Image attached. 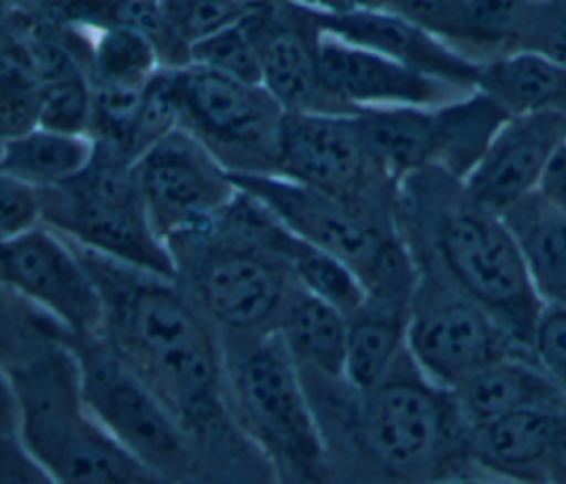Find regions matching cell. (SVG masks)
<instances>
[{"label": "cell", "instance_id": "38", "mask_svg": "<svg viewBox=\"0 0 566 484\" xmlns=\"http://www.w3.org/2000/svg\"><path fill=\"white\" fill-rule=\"evenodd\" d=\"M40 126V84L0 93V144Z\"/></svg>", "mask_w": 566, "mask_h": 484}, {"label": "cell", "instance_id": "35", "mask_svg": "<svg viewBox=\"0 0 566 484\" xmlns=\"http://www.w3.org/2000/svg\"><path fill=\"white\" fill-rule=\"evenodd\" d=\"M539 2H535L515 51H531L566 66V9H542Z\"/></svg>", "mask_w": 566, "mask_h": 484}, {"label": "cell", "instance_id": "9", "mask_svg": "<svg viewBox=\"0 0 566 484\" xmlns=\"http://www.w3.org/2000/svg\"><path fill=\"white\" fill-rule=\"evenodd\" d=\"M179 126L230 172H274L283 108L256 84L195 64L172 69Z\"/></svg>", "mask_w": 566, "mask_h": 484}, {"label": "cell", "instance_id": "7", "mask_svg": "<svg viewBox=\"0 0 566 484\" xmlns=\"http://www.w3.org/2000/svg\"><path fill=\"white\" fill-rule=\"evenodd\" d=\"M88 411L144 466L177 484L192 466L190 435L166 400L102 336L73 340Z\"/></svg>", "mask_w": 566, "mask_h": 484}, {"label": "cell", "instance_id": "20", "mask_svg": "<svg viewBox=\"0 0 566 484\" xmlns=\"http://www.w3.org/2000/svg\"><path fill=\"white\" fill-rule=\"evenodd\" d=\"M542 307L566 309V212L537 190L502 212Z\"/></svg>", "mask_w": 566, "mask_h": 484}, {"label": "cell", "instance_id": "19", "mask_svg": "<svg viewBox=\"0 0 566 484\" xmlns=\"http://www.w3.org/2000/svg\"><path fill=\"white\" fill-rule=\"evenodd\" d=\"M467 427L515 411H566V391L528 354L502 358L451 389Z\"/></svg>", "mask_w": 566, "mask_h": 484}, {"label": "cell", "instance_id": "12", "mask_svg": "<svg viewBox=\"0 0 566 484\" xmlns=\"http://www.w3.org/2000/svg\"><path fill=\"white\" fill-rule=\"evenodd\" d=\"M130 168L166 245L208 232L239 192L230 170L181 126L150 144Z\"/></svg>", "mask_w": 566, "mask_h": 484}, {"label": "cell", "instance_id": "33", "mask_svg": "<svg viewBox=\"0 0 566 484\" xmlns=\"http://www.w3.org/2000/svg\"><path fill=\"white\" fill-rule=\"evenodd\" d=\"M385 9L447 44H471L467 0H389Z\"/></svg>", "mask_w": 566, "mask_h": 484}, {"label": "cell", "instance_id": "32", "mask_svg": "<svg viewBox=\"0 0 566 484\" xmlns=\"http://www.w3.org/2000/svg\"><path fill=\"white\" fill-rule=\"evenodd\" d=\"M537 0H467L471 44L513 46L533 13Z\"/></svg>", "mask_w": 566, "mask_h": 484}, {"label": "cell", "instance_id": "10", "mask_svg": "<svg viewBox=\"0 0 566 484\" xmlns=\"http://www.w3.org/2000/svg\"><path fill=\"white\" fill-rule=\"evenodd\" d=\"M416 270L407 349L429 380L451 391L484 367L531 351L444 278L422 267Z\"/></svg>", "mask_w": 566, "mask_h": 484}, {"label": "cell", "instance_id": "15", "mask_svg": "<svg viewBox=\"0 0 566 484\" xmlns=\"http://www.w3.org/2000/svg\"><path fill=\"white\" fill-rule=\"evenodd\" d=\"M245 27L261 64V86L283 113H347L323 91L316 69L318 27L305 4L276 7L268 0L252 7Z\"/></svg>", "mask_w": 566, "mask_h": 484}, {"label": "cell", "instance_id": "37", "mask_svg": "<svg viewBox=\"0 0 566 484\" xmlns=\"http://www.w3.org/2000/svg\"><path fill=\"white\" fill-rule=\"evenodd\" d=\"M0 484H60L18 433L0 435Z\"/></svg>", "mask_w": 566, "mask_h": 484}, {"label": "cell", "instance_id": "40", "mask_svg": "<svg viewBox=\"0 0 566 484\" xmlns=\"http://www.w3.org/2000/svg\"><path fill=\"white\" fill-rule=\"evenodd\" d=\"M537 192L566 212V139L551 157L537 186Z\"/></svg>", "mask_w": 566, "mask_h": 484}, {"label": "cell", "instance_id": "27", "mask_svg": "<svg viewBox=\"0 0 566 484\" xmlns=\"http://www.w3.org/2000/svg\"><path fill=\"white\" fill-rule=\"evenodd\" d=\"M88 66L91 84L117 91H144L164 69L155 42L130 27H106L91 31Z\"/></svg>", "mask_w": 566, "mask_h": 484}, {"label": "cell", "instance_id": "36", "mask_svg": "<svg viewBox=\"0 0 566 484\" xmlns=\"http://www.w3.org/2000/svg\"><path fill=\"white\" fill-rule=\"evenodd\" d=\"M531 351L535 360L566 391V309L544 307L533 332Z\"/></svg>", "mask_w": 566, "mask_h": 484}, {"label": "cell", "instance_id": "2", "mask_svg": "<svg viewBox=\"0 0 566 484\" xmlns=\"http://www.w3.org/2000/svg\"><path fill=\"white\" fill-rule=\"evenodd\" d=\"M332 402L325 440L345 451L358 484H429L478 475L467 453V424L453 393L429 380L407 356L376 387L310 376Z\"/></svg>", "mask_w": 566, "mask_h": 484}, {"label": "cell", "instance_id": "5", "mask_svg": "<svg viewBox=\"0 0 566 484\" xmlns=\"http://www.w3.org/2000/svg\"><path fill=\"white\" fill-rule=\"evenodd\" d=\"M223 347L226 391L250 438L270 455L316 477L327 446L305 378L276 332L232 338Z\"/></svg>", "mask_w": 566, "mask_h": 484}, {"label": "cell", "instance_id": "44", "mask_svg": "<svg viewBox=\"0 0 566 484\" xmlns=\"http://www.w3.org/2000/svg\"><path fill=\"white\" fill-rule=\"evenodd\" d=\"M389 0H345L347 7H358V9H385Z\"/></svg>", "mask_w": 566, "mask_h": 484}, {"label": "cell", "instance_id": "28", "mask_svg": "<svg viewBox=\"0 0 566 484\" xmlns=\"http://www.w3.org/2000/svg\"><path fill=\"white\" fill-rule=\"evenodd\" d=\"M75 338L0 276V369L9 376Z\"/></svg>", "mask_w": 566, "mask_h": 484}, {"label": "cell", "instance_id": "17", "mask_svg": "<svg viewBox=\"0 0 566 484\" xmlns=\"http://www.w3.org/2000/svg\"><path fill=\"white\" fill-rule=\"evenodd\" d=\"M564 139L566 115H511L462 181L473 199L502 214L537 190L551 157Z\"/></svg>", "mask_w": 566, "mask_h": 484}, {"label": "cell", "instance_id": "4", "mask_svg": "<svg viewBox=\"0 0 566 484\" xmlns=\"http://www.w3.org/2000/svg\"><path fill=\"white\" fill-rule=\"evenodd\" d=\"M18 435L60 484H168L88 411L73 343L13 371Z\"/></svg>", "mask_w": 566, "mask_h": 484}, {"label": "cell", "instance_id": "34", "mask_svg": "<svg viewBox=\"0 0 566 484\" xmlns=\"http://www.w3.org/2000/svg\"><path fill=\"white\" fill-rule=\"evenodd\" d=\"M42 223L40 190L0 168V241Z\"/></svg>", "mask_w": 566, "mask_h": 484}, {"label": "cell", "instance_id": "29", "mask_svg": "<svg viewBox=\"0 0 566 484\" xmlns=\"http://www.w3.org/2000/svg\"><path fill=\"white\" fill-rule=\"evenodd\" d=\"M188 64L261 86V64L245 20L226 27L188 46Z\"/></svg>", "mask_w": 566, "mask_h": 484}, {"label": "cell", "instance_id": "26", "mask_svg": "<svg viewBox=\"0 0 566 484\" xmlns=\"http://www.w3.org/2000/svg\"><path fill=\"white\" fill-rule=\"evenodd\" d=\"M433 113L438 135L436 168L458 179L471 172L497 128L511 117L502 104L480 88L433 106Z\"/></svg>", "mask_w": 566, "mask_h": 484}, {"label": "cell", "instance_id": "13", "mask_svg": "<svg viewBox=\"0 0 566 484\" xmlns=\"http://www.w3.org/2000/svg\"><path fill=\"white\" fill-rule=\"evenodd\" d=\"M0 276L75 340L102 334V292L80 248L46 223L0 241Z\"/></svg>", "mask_w": 566, "mask_h": 484}, {"label": "cell", "instance_id": "8", "mask_svg": "<svg viewBox=\"0 0 566 484\" xmlns=\"http://www.w3.org/2000/svg\"><path fill=\"white\" fill-rule=\"evenodd\" d=\"M186 254L190 298L201 314L232 338L276 329L283 305L296 285L287 265L272 252L232 239L214 228L168 243Z\"/></svg>", "mask_w": 566, "mask_h": 484}, {"label": "cell", "instance_id": "42", "mask_svg": "<svg viewBox=\"0 0 566 484\" xmlns=\"http://www.w3.org/2000/svg\"><path fill=\"white\" fill-rule=\"evenodd\" d=\"M20 409L15 387L4 369H0V435L18 433Z\"/></svg>", "mask_w": 566, "mask_h": 484}, {"label": "cell", "instance_id": "43", "mask_svg": "<svg viewBox=\"0 0 566 484\" xmlns=\"http://www.w3.org/2000/svg\"><path fill=\"white\" fill-rule=\"evenodd\" d=\"M429 484H509V482L491 480L484 475H462V477H449V480H438V482H429Z\"/></svg>", "mask_w": 566, "mask_h": 484}, {"label": "cell", "instance_id": "31", "mask_svg": "<svg viewBox=\"0 0 566 484\" xmlns=\"http://www.w3.org/2000/svg\"><path fill=\"white\" fill-rule=\"evenodd\" d=\"M95 113L93 84L84 73L40 86V126L91 135Z\"/></svg>", "mask_w": 566, "mask_h": 484}, {"label": "cell", "instance_id": "6", "mask_svg": "<svg viewBox=\"0 0 566 484\" xmlns=\"http://www.w3.org/2000/svg\"><path fill=\"white\" fill-rule=\"evenodd\" d=\"M130 166L95 150L80 177L40 190L42 223L104 259L177 278L175 256L150 223Z\"/></svg>", "mask_w": 566, "mask_h": 484}, {"label": "cell", "instance_id": "30", "mask_svg": "<svg viewBox=\"0 0 566 484\" xmlns=\"http://www.w3.org/2000/svg\"><path fill=\"white\" fill-rule=\"evenodd\" d=\"M170 33L190 44L248 18L254 4L241 0H159Z\"/></svg>", "mask_w": 566, "mask_h": 484}, {"label": "cell", "instance_id": "23", "mask_svg": "<svg viewBox=\"0 0 566 484\" xmlns=\"http://www.w3.org/2000/svg\"><path fill=\"white\" fill-rule=\"evenodd\" d=\"M407 316L409 305L369 296L347 316L343 380L352 389L376 387L407 356Z\"/></svg>", "mask_w": 566, "mask_h": 484}, {"label": "cell", "instance_id": "39", "mask_svg": "<svg viewBox=\"0 0 566 484\" xmlns=\"http://www.w3.org/2000/svg\"><path fill=\"white\" fill-rule=\"evenodd\" d=\"M38 84L29 71L24 46H22V31L20 24H11L0 20V93Z\"/></svg>", "mask_w": 566, "mask_h": 484}, {"label": "cell", "instance_id": "22", "mask_svg": "<svg viewBox=\"0 0 566 484\" xmlns=\"http://www.w3.org/2000/svg\"><path fill=\"white\" fill-rule=\"evenodd\" d=\"M274 332L301 373L343 380L347 340L343 312L294 285Z\"/></svg>", "mask_w": 566, "mask_h": 484}, {"label": "cell", "instance_id": "25", "mask_svg": "<svg viewBox=\"0 0 566 484\" xmlns=\"http://www.w3.org/2000/svg\"><path fill=\"white\" fill-rule=\"evenodd\" d=\"M95 159V139L84 133H60L38 126L0 144V168L38 190L64 186Z\"/></svg>", "mask_w": 566, "mask_h": 484}, {"label": "cell", "instance_id": "46", "mask_svg": "<svg viewBox=\"0 0 566 484\" xmlns=\"http://www.w3.org/2000/svg\"><path fill=\"white\" fill-rule=\"evenodd\" d=\"M4 7H7V0H0V20H4V18H7V11H4Z\"/></svg>", "mask_w": 566, "mask_h": 484}, {"label": "cell", "instance_id": "24", "mask_svg": "<svg viewBox=\"0 0 566 484\" xmlns=\"http://www.w3.org/2000/svg\"><path fill=\"white\" fill-rule=\"evenodd\" d=\"M478 88L502 104L509 115H566V66L531 51H511L484 62Z\"/></svg>", "mask_w": 566, "mask_h": 484}, {"label": "cell", "instance_id": "18", "mask_svg": "<svg viewBox=\"0 0 566 484\" xmlns=\"http://www.w3.org/2000/svg\"><path fill=\"white\" fill-rule=\"evenodd\" d=\"M562 413L528 409L467 427L473 471L509 484H546V460Z\"/></svg>", "mask_w": 566, "mask_h": 484}, {"label": "cell", "instance_id": "16", "mask_svg": "<svg viewBox=\"0 0 566 484\" xmlns=\"http://www.w3.org/2000/svg\"><path fill=\"white\" fill-rule=\"evenodd\" d=\"M318 31L347 44L380 53L418 73L449 82L458 88H478L482 62H473L451 44L429 35L387 9H314L307 7Z\"/></svg>", "mask_w": 566, "mask_h": 484}, {"label": "cell", "instance_id": "14", "mask_svg": "<svg viewBox=\"0 0 566 484\" xmlns=\"http://www.w3.org/2000/svg\"><path fill=\"white\" fill-rule=\"evenodd\" d=\"M316 69L323 91L347 113L394 106H440L469 93L323 31H318L316 40Z\"/></svg>", "mask_w": 566, "mask_h": 484}, {"label": "cell", "instance_id": "21", "mask_svg": "<svg viewBox=\"0 0 566 484\" xmlns=\"http://www.w3.org/2000/svg\"><path fill=\"white\" fill-rule=\"evenodd\" d=\"M354 122L367 152L396 186L405 177L436 166L433 106L365 108L354 113Z\"/></svg>", "mask_w": 566, "mask_h": 484}, {"label": "cell", "instance_id": "45", "mask_svg": "<svg viewBox=\"0 0 566 484\" xmlns=\"http://www.w3.org/2000/svg\"><path fill=\"white\" fill-rule=\"evenodd\" d=\"M33 2H38L42 9H49L51 4H55V2H60V0H33Z\"/></svg>", "mask_w": 566, "mask_h": 484}, {"label": "cell", "instance_id": "1", "mask_svg": "<svg viewBox=\"0 0 566 484\" xmlns=\"http://www.w3.org/2000/svg\"><path fill=\"white\" fill-rule=\"evenodd\" d=\"M396 223L416 267L444 278L531 349L544 307L502 214L473 199L462 179L429 166L398 181Z\"/></svg>", "mask_w": 566, "mask_h": 484}, {"label": "cell", "instance_id": "11", "mask_svg": "<svg viewBox=\"0 0 566 484\" xmlns=\"http://www.w3.org/2000/svg\"><path fill=\"white\" fill-rule=\"evenodd\" d=\"M274 172L354 206L396 214L398 186L367 152L354 113H283Z\"/></svg>", "mask_w": 566, "mask_h": 484}, {"label": "cell", "instance_id": "41", "mask_svg": "<svg viewBox=\"0 0 566 484\" xmlns=\"http://www.w3.org/2000/svg\"><path fill=\"white\" fill-rule=\"evenodd\" d=\"M546 484H566V411L559 418V424L548 451Z\"/></svg>", "mask_w": 566, "mask_h": 484}, {"label": "cell", "instance_id": "3", "mask_svg": "<svg viewBox=\"0 0 566 484\" xmlns=\"http://www.w3.org/2000/svg\"><path fill=\"white\" fill-rule=\"evenodd\" d=\"M80 252L104 301L99 336L184 424L210 415L226 389L223 345L214 325L175 278L133 270L84 248Z\"/></svg>", "mask_w": 566, "mask_h": 484}]
</instances>
